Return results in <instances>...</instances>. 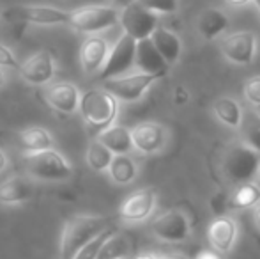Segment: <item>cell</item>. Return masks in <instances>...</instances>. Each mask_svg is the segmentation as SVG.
I'll return each instance as SVG.
<instances>
[{
  "instance_id": "cell-13",
  "label": "cell",
  "mask_w": 260,
  "mask_h": 259,
  "mask_svg": "<svg viewBox=\"0 0 260 259\" xmlns=\"http://www.w3.org/2000/svg\"><path fill=\"white\" fill-rule=\"evenodd\" d=\"M239 238V224L230 215H219L209 224L207 240L212 250L218 254H229Z\"/></svg>"
},
{
  "instance_id": "cell-25",
  "label": "cell",
  "mask_w": 260,
  "mask_h": 259,
  "mask_svg": "<svg viewBox=\"0 0 260 259\" xmlns=\"http://www.w3.org/2000/svg\"><path fill=\"white\" fill-rule=\"evenodd\" d=\"M20 144L27 153L30 151H43L55 146V140L46 128L43 126H30L20 131Z\"/></svg>"
},
{
  "instance_id": "cell-32",
  "label": "cell",
  "mask_w": 260,
  "mask_h": 259,
  "mask_svg": "<svg viewBox=\"0 0 260 259\" xmlns=\"http://www.w3.org/2000/svg\"><path fill=\"white\" fill-rule=\"evenodd\" d=\"M243 96L251 107L260 108V75H253L243 83Z\"/></svg>"
},
{
  "instance_id": "cell-30",
  "label": "cell",
  "mask_w": 260,
  "mask_h": 259,
  "mask_svg": "<svg viewBox=\"0 0 260 259\" xmlns=\"http://www.w3.org/2000/svg\"><path fill=\"white\" fill-rule=\"evenodd\" d=\"M113 231L115 229L110 225L108 229H105L103 233H101L100 236H96L94 240H90L89 243H87L85 247H83L82 250H80L78 254L75 256V259H96L98 257V254H100V250H101V247L105 245V242L110 238V236L113 235Z\"/></svg>"
},
{
  "instance_id": "cell-20",
  "label": "cell",
  "mask_w": 260,
  "mask_h": 259,
  "mask_svg": "<svg viewBox=\"0 0 260 259\" xmlns=\"http://www.w3.org/2000/svg\"><path fill=\"white\" fill-rule=\"evenodd\" d=\"M230 20L221 9L216 7H207L199 14V21H197V28L199 34L202 36L206 41H214L218 39L223 32L229 28Z\"/></svg>"
},
{
  "instance_id": "cell-29",
  "label": "cell",
  "mask_w": 260,
  "mask_h": 259,
  "mask_svg": "<svg viewBox=\"0 0 260 259\" xmlns=\"http://www.w3.org/2000/svg\"><path fill=\"white\" fill-rule=\"evenodd\" d=\"M241 140L260 153V114L255 110H244L243 123L239 126Z\"/></svg>"
},
{
  "instance_id": "cell-16",
  "label": "cell",
  "mask_w": 260,
  "mask_h": 259,
  "mask_svg": "<svg viewBox=\"0 0 260 259\" xmlns=\"http://www.w3.org/2000/svg\"><path fill=\"white\" fill-rule=\"evenodd\" d=\"M110 45L103 36L90 34L89 38L83 39L80 46V64L87 75H100L103 66L108 59Z\"/></svg>"
},
{
  "instance_id": "cell-33",
  "label": "cell",
  "mask_w": 260,
  "mask_h": 259,
  "mask_svg": "<svg viewBox=\"0 0 260 259\" xmlns=\"http://www.w3.org/2000/svg\"><path fill=\"white\" fill-rule=\"evenodd\" d=\"M209 206H211L212 213H214L216 217L226 215V210L230 208V195L225 194V192H216V194L211 197V200H209Z\"/></svg>"
},
{
  "instance_id": "cell-36",
  "label": "cell",
  "mask_w": 260,
  "mask_h": 259,
  "mask_svg": "<svg viewBox=\"0 0 260 259\" xmlns=\"http://www.w3.org/2000/svg\"><path fill=\"white\" fill-rule=\"evenodd\" d=\"M195 259H221V257L218 256L216 250H202V252L197 254Z\"/></svg>"
},
{
  "instance_id": "cell-45",
  "label": "cell",
  "mask_w": 260,
  "mask_h": 259,
  "mask_svg": "<svg viewBox=\"0 0 260 259\" xmlns=\"http://www.w3.org/2000/svg\"><path fill=\"white\" fill-rule=\"evenodd\" d=\"M255 2V6H257V9H258V13H260V0H253Z\"/></svg>"
},
{
  "instance_id": "cell-7",
  "label": "cell",
  "mask_w": 260,
  "mask_h": 259,
  "mask_svg": "<svg viewBox=\"0 0 260 259\" xmlns=\"http://www.w3.org/2000/svg\"><path fill=\"white\" fill-rule=\"evenodd\" d=\"M4 20L21 25H62L68 23L69 13L50 6H11L2 11Z\"/></svg>"
},
{
  "instance_id": "cell-10",
  "label": "cell",
  "mask_w": 260,
  "mask_h": 259,
  "mask_svg": "<svg viewBox=\"0 0 260 259\" xmlns=\"http://www.w3.org/2000/svg\"><path fill=\"white\" fill-rule=\"evenodd\" d=\"M219 52L229 63L250 66L257 57V36L250 31H239L225 36L219 41Z\"/></svg>"
},
{
  "instance_id": "cell-1",
  "label": "cell",
  "mask_w": 260,
  "mask_h": 259,
  "mask_svg": "<svg viewBox=\"0 0 260 259\" xmlns=\"http://www.w3.org/2000/svg\"><path fill=\"white\" fill-rule=\"evenodd\" d=\"M110 227L108 218L100 215H75L64 224L60 235V259H75L76 254L105 229Z\"/></svg>"
},
{
  "instance_id": "cell-15",
  "label": "cell",
  "mask_w": 260,
  "mask_h": 259,
  "mask_svg": "<svg viewBox=\"0 0 260 259\" xmlns=\"http://www.w3.org/2000/svg\"><path fill=\"white\" fill-rule=\"evenodd\" d=\"M156 192L152 188H140V190L133 192L124 199L120 204L119 215L122 220L137 224V222H144L152 215L156 208Z\"/></svg>"
},
{
  "instance_id": "cell-24",
  "label": "cell",
  "mask_w": 260,
  "mask_h": 259,
  "mask_svg": "<svg viewBox=\"0 0 260 259\" xmlns=\"http://www.w3.org/2000/svg\"><path fill=\"white\" fill-rule=\"evenodd\" d=\"M110 180L117 185H129L137 180L138 165L129 155H115L110 163Z\"/></svg>"
},
{
  "instance_id": "cell-46",
  "label": "cell",
  "mask_w": 260,
  "mask_h": 259,
  "mask_svg": "<svg viewBox=\"0 0 260 259\" xmlns=\"http://www.w3.org/2000/svg\"><path fill=\"white\" fill-rule=\"evenodd\" d=\"M124 259H127V257H124Z\"/></svg>"
},
{
  "instance_id": "cell-28",
  "label": "cell",
  "mask_w": 260,
  "mask_h": 259,
  "mask_svg": "<svg viewBox=\"0 0 260 259\" xmlns=\"http://www.w3.org/2000/svg\"><path fill=\"white\" fill-rule=\"evenodd\" d=\"M131 252V240L124 233L113 231V235L105 242L96 259H124Z\"/></svg>"
},
{
  "instance_id": "cell-26",
  "label": "cell",
  "mask_w": 260,
  "mask_h": 259,
  "mask_svg": "<svg viewBox=\"0 0 260 259\" xmlns=\"http://www.w3.org/2000/svg\"><path fill=\"white\" fill-rule=\"evenodd\" d=\"M113 153L100 140V138H92L89 142V148L85 153V162L96 172H108L110 163L113 160Z\"/></svg>"
},
{
  "instance_id": "cell-43",
  "label": "cell",
  "mask_w": 260,
  "mask_h": 259,
  "mask_svg": "<svg viewBox=\"0 0 260 259\" xmlns=\"http://www.w3.org/2000/svg\"><path fill=\"white\" fill-rule=\"evenodd\" d=\"M4 83H6V75H4V71L0 69V89L4 87Z\"/></svg>"
},
{
  "instance_id": "cell-27",
  "label": "cell",
  "mask_w": 260,
  "mask_h": 259,
  "mask_svg": "<svg viewBox=\"0 0 260 259\" xmlns=\"http://www.w3.org/2000/svg\"><path fill=\"white\" fill-rule=\"evenodd\" d=\"M260 203V187L255 181L236 185V190L230 194V208L236 210H248L255 208Z\"/></svg>"
},
{
  "instance_id": "cell-8",
  "label": "cell",
  "mask_w": 260,
  "mask_h": 259,
  "mask_svg": "<svg viewBox=\"0 0 260 259\" xmlns=\"http://www.w3.org/2000/svg\"><path fill=\"white\" fill-rule=\"evenodd\" d=\"M120 27L124 34L131 36L137 41L147 39L152 36V32L159 27V14L145 9L138 2H133L120 9Z\"/></svg>"
},
{
  "instance_id": "cell-39",
  "label": "cell",
  "mask_w": 260,
  "mask_h": 259,
  "mask_svg": "<svg viewBox=\"0 0 260 259\" xmlns=\"http://www.w3.org/2000/svg\"><path fill=\"white\" fill-rule=\"evenodd\" d=\"M112 2H113V6H115V7H120V9H124L126 6L137 2V0H112Z\"/></svg>"
},
{
  "instance_id": "cell-9",
  "label": "cell",
  "mask_w": 260,
  "mask_h": 259,
  "mask_svg": "<svg viewBox=\"0 0 260 259\" xmlns=\"http://www.w3.org/2000/svg\"><path fill=\"white\" fill-rule=\"evenodd\" d=\"M135 59H137V39H133L127 34H122L110 50L108 59H106L98 78L105 82L108 78L126 75L135 66Z\"/></svg>"
},
{
  "instance_id": "cell-40",
  "label": "cell",
  "mask_w": 260,
  "mask_h": 259,
  "mask_svg": "<svg viewBox=\"0 0 260 259\" xmlns=\"http://www.w3.org/2000/svg\"><path fill=\"white\" fill-rule=\"evenodd\" d=\"M6 167H7V156H6V153L0 149V172L6 170Z\"/></svg>"
},
{
  "instance_id": "cell-5",
  "label": "cell",
  "mask_w": 260,
  "mask_h": 259,
  "mask_svg": "<svg viewBox=\"0 0 260 259\" xmlns=\"http://www.w3.org/2000/svg\"><path fill=\"white\" fill-rule=\"evenodd\" d=\"M120 11L115 6H82L69 11L68 25L82 34H100L117 25Z\"/></svg>"
},
{
  "instance_id": "cell-31",
  "label": "cell",
  "mask_w": 260,
  "mask_h": 259,
  "mask_svg": "<svg viewBox=\"0 0 260 259\" xmlns=\"http://www.w3.org/2000/svg\"><path fill=\"white\" fill-rule=\"evenodd\" d=\"M137 2L156 14H174L179 9V0H137Z\"/></svg>"
},
{
  "instance_id": "cell-2",
  "label": "cell",
  "mask_w": 260,
  "mask_h": 259,
  "mask_svg": "<svg viewBox=\"0 0 260 259\" xmlns=\"http://www.w3.org/2000/svg\"><path fill=\"white\" fill-rule=\"evenodd\" d=\"M80 112H82L87 130L98 137L101 131L110 128L115 123L117 114H119V100L105 87L89 89L82 94Z\"/></svg>"
},
{
  "instance_id": "cell-42",
  "label": "cell",
  "mask_w": 260,
  "mask_h": 259,
  "mask_svg": "<svg viewBox=\"0 0 260 259\" xmlns=\"http://www.w3.org/2000/svg\"><path fill=\"white\" fill-rule=\"evenodd\" d=\"M135 259H157L156 254H151V252H144V254H138Z\"/></svg>"
},
{
  "instance_id": "cell-17",
  "label": "cell",
  "mask_w": 260,
  "mask_h": 259,
  "mask_svg": "<svg viewBox=\"0 0 260 259\" xmlns=\"http://www.w3.org/2000/svg\"><path fill=\"white\" fill-rule=\"evenodd\" d=\"M45 96L48 105L60 114H75L80 110L82 93L71 82H55L46 87Z\"/></svg>"
},
{
  "instance_id": "cell-44",
  "label": "cell",
  "mask_w": 260,
  "mask_h": 259,
  "mask_svg": "<svg viewBox=\"0 0 260 259\" xmlns=\"http://www.w3.org/2000/svg\"><path fill=\"white\" fill-rule=\"evenodd\" d=\"M255 183L260 187V169H258V172H257V176H255Z\"/></svg>"
},
{
  "instance_id": "cell-23",
  "label": "cell",
  "mask_w": 260,
  "mask_h": 259,
  "mask_svg": "<svg viewBox=\"0 0 260 259\" xmlns=\"http://www.w3.org/2000/svg\"><path fill=\"white\" fill-rule=\"evenodd\" d=\"M212 112H214L216 119H218L221 125H225L226 128L239 130L241 123H243V107L237 100L229 96L218 98V100L212 101Z\"/></svg>"
},
{
  "instance_id": "cell-21",
  "label": "cell",
  "mask_w": 260,
  "mask_h": 259,
  "mask_svg": "<svg viewBox=\"0 0 260 259\" xmlns=\"http://www.w3.org/2000/svg\"><path fill=\"white\" fill-rule=\"evenodd\" d=\"M152 43L157 48V52L163 55V59L167 61L170 66L177 64L179 59L182 55V41L175 32L168 31L165 27H157L151 36Z\"/></svg>"
},
{
  "instance_id": "cell-34",
  "label": "cell",
  "mask_w": 260,
  "mask_h": 259,
  "mask_svg": "<svg viewBox=\"0 0 260 259\" xmlns=\"http://www.w3.org/2000/svg\"><path fill=\"white\" fill-rule=\"evenodd\" d=\"M20 63H18L16 55L7 48L6 45L0 43V68H6V69H20Z\"/></svg>"
},
{
  "instance_id": "cell-6",
  "label": "cell",
  "mask_w": 260,
  "mask_h": 259,
  "mask_svg": "<svg viewBox=\"0 0 260 259\" xmlns=\"http://www.w3.org/2000/svg\"><path fill=\"white\" fill-rule=\"evenodd\" d=\"M157 80H159V76L156 75L137 71V73H126V75L105 80L103 87L108 93H112L119 101L135 103V101H140L147 94V91L154 85Z\"/></svg>"
},
{
  "instance_id": "cell-11",
  "label": "cell",
  "mask_w": 260,
  "mask_h": 259,
  "mask_svg": "<svg viewBox=\"0 0 260 259\" xmlns=\"http://www.w3.org/2000/svg\"><path fill=\"white\" fill-rule=\"evenodd\" d=\"M151 229L156 238L163 240L167 243H182L191 235V224L184 211L168 210L154 218Z\"/></svg>"
},
{
  "instance_id": "cell-41",
  "label": "cell",
  "mask_w": 260,
  "mask_h": 259,
  "mask_svg": "<svg viewBox=\"0 0 260 259\" xmlns=\"http://www.w3.org/2000/svg\"><path fill=\"white\" fill-rule=\"evenodd\" d=\"M226 2H229L230 6H237V7H241V6H246V4L253 2V0H226Z\"/></svg>"
},
{
  "instance_id": "cell-19",
  "label": "cell",
  "mask_w": 260,
  "mask_h": 259,
  "mask_svg": "<svg viewBox=\"0 0 260 259\" xmlns=\"http://www.w3.org/2000/svg\"><path fill=\"white\" fill-rule=\"evenodd\" d=\"M36 185L30 176H13L0 183V204L16 206L34 197Z\"/></svg>"
},
{
  "instance_id": "cell-37",
  "label": "cell",
  "mask_w": 260,
  "mask_h": 259,
  "mask_svg": "<svg viewBox=\"0 0 260 259\" xmlns=\"http://www.w3.org/2000/svg\"><path fill=\"white\" fill-rule=\"evenodd\" d=\"M253 224H255V227L260 231V203L255 206V211H253Z\"/></svg>"
},
{
  "instance_id": "cell-4",
  "label": "cell",
  "mask_w": 260,
  "mask_h": 259,
  "mask_svg": "<svg viewBox=\"0 0 260 259\" xmlns=\"http://www.w3.org/2000/svg\"><path fill=\"white\" fill-rule=\"evenodd\" d=\"M23 165L27 176L39 181H66L73 174L71 162L55 148L25 153Z\"/></svg>"
},
{
  "instance_id": "cell-22",
  "label": "cell",
  "mask_w": 260,
  "mask_h": 259,
  "mask_svg": "<svg viewBox=\"0 0 260 259\" xmlns=\"http://www.w3.org/2000/svg\"><path fill=\"white\" fill-rule=\"evenodd\" d=\"M96 138H100L113 155H129L135 149L133 135H131V130L126 128V126L112 125L110 128L101 131Z\"/></svg>"
},
{
  "instance_id": "cell-35",
  "label": "cell",
  "mask_w": 260,
  "mask_h": 259,
  "mask_svg": "<svg viewBox=\"0 0 260 259\" xmlns=\"http://www.w3.org/2000/svg\"><path fill=\"white\" fill-rule=\"evenodd\" d=\"M189 100H191V94H189V91L186 89L184 85L175 87L174 89V103L175 105H186Z\"/></svg>"
},
{
  "instance_id": "cell-3",
  "label": "cell",
  "mask_w": 260,
  "mask_h": 259,
  "mask_svg": "<svg viewBox=\"0 0 260 259\" xmlns=\"http://www.w3.org/2000/svg\"><path fill=\"white\" fill-rule=\"evenodd\" d=\"M221 172L232 185H241L255 180L260 169V153L246 142H232L221 156Z\"/></svg>"
},
{
  "instance_id": "cell-38",
  "label": "cell",
  "mask_w": 260,
  "mask_h": 259,
  "mask_svg": "<svg viewBox=\"0 0 260 259\" xmlns=\"http://www.w3.org/2000/svg\"><path fill=\"white\" fill-rule=\"evenodd\" d=\"M157 259H188V256L184 254H163V256H157Z\"/></svg>"
},
{
  "instance_id": "cell-18",
  "label": "cell",
  "mask_w": 260,
  "mask_h": 259,
  "mask_svg": "<svg viewBox=\"0 0 260 259\" xmlns=\"http://www.w3.org/2000/svg\"><path fill=\"white\" fill-rule=\"evenodd\" d=\"M135 68L138 71L144 73H151V75H156L159 78H163L168 73V68L170 64L163 59L157 48L154 46L151 38L142 39V41H137V59H135Z\"/></svg>"
},
{
  "instance_id": "cell-14",
  "label": "cell",
  "mask_w": 260,
  "mask_h": 259,
  "mask_svg": "<svg viewBox=\"0 0 260 259\" xmlns=\"http://www.w3.org/2000/svg\"><path fill=\"white\" fill-rule=\"evenodd\" d=\"M20 75L30 85H45L50 83L55 76V59L48 50H39L32 53L20 66Z\"/></svg>"
},
{
  "instance_id": "cell-12",
  "label": "cell",
  "mask_w": 260,
  "mask_h": 259,
  "mask_svg": "<svg viewBox=\"0 0 260 259\" xmlns=\"http://www.w3.org/2000/svg\"><path fill=\"white\" fill-rule=\"evenodd\" d=\"M135 149L142 155H154L167 148L168 130L154 121H145L131 128Z\"/></svg>"
}]
</instances>
